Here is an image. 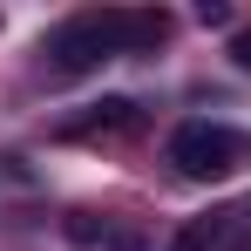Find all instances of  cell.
Returning a JSON list of instances; mask_svg holds the SVG:
<instances>
[{
  "mask_svg": "<svg viewBox=\"0 0 251 251\" xmlns=\"http://www.w3.org/2000/svg\"><path fill=\"white\" fill-rule=\"evenodd\" d=\"M129 123H136V102L102 95V102H88V116H68L61 136H109V129H129Z\"/></svg>",
  "mask_w": 251,
  "mask_h": 251,
  "instance_id": "obj_4",
  "label": "cell"
},
{
  "mask_svg": "<svg viewBox=\"0 0 251 251\" xmlns=\"http://www.w3.org/2000/svg\"><path fill=\"white\" fill-rule=\"evenodd\" d=\"M48 68L54 75H88V68H102L116 48H109V34H102V14H75V21H61L54 34H48Z\"/></svg>",
  "mask_w": 251,
  "mask_h": 251,
  "instance_id": "obj_2",
  "label": "cell"
},
{
  "mask_svg": "<svg viewBox=\"0 0 251 251\" xmlns=\"http://www.w3.org/2000/svg\"><path fill=\"white\" fill-rule=\"evenodd\" d=\"M238 156H245V143H238L224 123H183L176 136H170V163H176V176H190V183L231 176Z\"/></svg>",
  "mask_w": 251,
  "mask_h": 251,
  "instance_id": "obj_1",
  "label": "cell"
},
{
  "mask_svg": "<svg viewBox=\"0 0 251 251\" xmlns=\"http://www.w3.org/2000/svg\"><path fill=\"white\" fill-rule=\"evenodd\" d=\"M197 21H204V27H231V7H224V0H204Z\"/></svg>",
  "mask_w": 251,
  "mask_h": 251,
  "instance_id": "obj_6",
  "label": "cell"
},
{
  "mask_svg": "<svg viewBox=\"0 0 251 251\" xmlns=\"http://www.w3.org/2000/svg\"><path fill=\"white\" fill-rule=\"evenodd\" d=\"M102 34H109L116 54H136V48H156L170 34V14L163 7H109L102 14Z\"/></svg>",
  "mask_w": 251,
  "mask_h": 251,
  "instance_id": "obj_3",
  "label": "cell"
},
{
  "mask_svg": "<svg viewBox=\"0 0 251 251\" xmlns=\"http://www.w3.org/2000/svg\"><path fill=\"white\" fill-rule=\"evenodd\" d=\"M231 61L251 75V27H238V34H231Z\"/></svg>",
  "mask_w": 251,
  "mask_h": 251,
  "instance_id": "obj_7",
  "label": "cell"
},
{
  "mask_svg": "<svg viewBox=\"0 0 251 251\" xmlns=\"http://www.w3.org/2000/svg\"><path fill=\"white\" fill-rule=\"evenodd\" d=\"M231 217L238 210H217V217H190L176 238H170V251H217L224 238H231Z\"/></svg>",
  "mask_w": 251,
  "mask_h": 251,
  "instance_id": "obj_5",
  "label": "cell"
}]
</instances>
